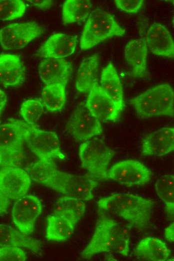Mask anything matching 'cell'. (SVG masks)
<instances>
[{"instance_id":"obj_1","label":"cell","mask_w":174,"mask_h":261,"mask_svg":"<svg viewBox=\"0 0 174 261\" xmlns=\"http://www.w3.org/2000/svg\"><path fill=\"white\" fill-rule=\"evenodd\" d=\"M155 202L152 199L131 193H115L100 199L98 209L116 215L130 227L144 230L149 225Z\"/></svg>"},{"instance_id":"obj_2","label":"cell","mask_w":174,"mask_h":261,"mask_svg":"<svg viewBox=\"0 0 174 261\" xmlns=\"http://www.w3.org/2000/svg\"><path fill=\"white\" fill-rule=\"evenodd\" d=\"M174 94L168 84L151 87L130 100L138 117L146 119L156 116H174Z\"/></svg>"},{"instance_id":"obj_3","label":"cell","mask_w":174,"mask_h":261,"mask_svg":"<svg viewBox=\"0 0 174 261\" xmlns=\"http://www.w3.org/2000/svg\"><path fill=\"white\" fill-rule=\"evenodd\" d=\"M98 217L94 234L89 243L81 253V256L90 259L94 255L114 251L119 240L130 235V231L98 209Z\"/></svg>"},{"instance_id":"obj_4","label":"cell","mask_w":174,"mask_h":261,"mask_svg":"<svg viewBox=\"0 0 174 261\" xmlns=\"http://www.w3.org/2000/svg\"><path fill=\"white\" fill-rule=\"evenodd\" d=\"M125 33V29L112 15L96 8L91 11L84 26L80 37V49H90L110 38L123 36Z\"/></svg>"},{"instance_id":"obj_5","label":"cell","mask_w":174,"mask_h":261,"mask_svg":"<svg viewBox=\"0 0 174 261\" xmlns=\"http://www.w3.org/2000/svg\"><path fill=\"white\" fill-rule=\"evenodd\" d=\"M78 154L82 167L88 171V176L96 181L107 179L108 166L116 154L114 150L101 139L93 138L80 145Z\"/></svg>"},{"instance_id":"obj_6","label":"cell","mask_w":174,"mask_h":261,"mask_svg":"<svg viewBox=\"0 0 174 261\" xmlns=\"http://www.w3.org/2000/svg\"><path fill=\"white\" fill-rule=\"evenodd\" d=\"M44 31L42 25L34 21L12 23L0 29V45L5 50L21 49Z\"/></svg>"},{"instance_id":"obj_7","label":"cell","mask_w":174,"mask_h":261,"mask_svg":"<svg viewBox=\"0 0 174 261\" xmlns=\"http://www.w3.org/2000/svg\"><path fill=\"white\" fill-rule=\"evenodd\" d=\"M66 128L76 140L84 142L102 132L100 121L90 111L85 103L80 104L73 111Z\"/></svg>"},{"instance_id":"obj_8","label":"cell","mask_w":174,"mask_h":261,"mask_svg":"<svg viewBox=\"0 0 174 261\" xmlns=\"http://www.w3.org/2000/svg\"><path fill=\"white\" fill-rule=\"evenodd\" d=\"M25 142L30 150L40 159L64 160L57 134L52 132L39 129L29 125Z\"/></svg>"},{"instance_id":"obj_9","label":"cell","mask_w":174,"mask_h":261,"mask_svg":"<svg viewBox=\"0 0 174 261\" xmlns=\"http://www.w3.org/2000/svg\"><path fill=\"white\" fill-rule=\"evenodd\" d=\"M98 185L88 175L71 174L59 170L53 190L66 196L88 201L94 198L93 190Z\"/></svg>"},{"instance_id":"obj_10","label":"cell","mask_w":174,"mask_h":261,"mask_svg":"<svg viewBox=\"0 0 174 261\" xmlns=\"http://www.w3.org/2000/svg\"><path fill=\"white\" fill-rule=\"evenodd\" d=\"M152 172L142 163L134 160L119 162L108 169L107 179L120 184L131 186H142L151 178Z\"/></svg>"},{"instance_id":"obj_11","label":"cell","mask_w":174,"mask_h":261,"mask_svg":"<svg viewBox=\"0 0 174 261\" xmlns=\"http://www.w3.org/2000/svg\"><path fill=\"white\" fill-rule=\"evenodd\" d=\"M42 208L41 202L34 195H24L16 201L12 209V218L20 232L28 235L34 231L36 220Z\"/></svg>"},{"instance_id":"obj_12","label":"cell","mask_w":174,"mask_h":261,"mask_svg":"<svg viewBox=\"0 0 174 261\" xmlns=\"http://www.w3.org/2000/svg\"><path fill=\"white\" fill-rule=\"evenodd\" d=\"M31 184L29 174L22 168L3 167L0 169V190L9 199L26 195Z\"/></svg>"},{"instance_id":"obj_13","label":"cell","mask_w":174,"mask_h":261,"mask_svg":"<svg viewBox=\"0 0 174 261\" xmlns=\"http://www.w3.org/2000/svg\"><path fill=\"white\" fill-rule=\"evenodd\" d=\"M86 105L100 121H116L121 110L103 90L99 84H96L88 92Z\"/></svg>"},{"instance_id":"obj_14","label":"cell","mask_w":174,"mask_h":261,"mask_svg":"<svg viewBox=\"0 0 174 261\" xmlns=\"http://www.w3.org/2000/svg\"><path fill=\"white\" fill-rule=\"evenodd\" d=\"M77 36L63 33L51 35L36 51L38 56L44 58L64 59L75 51Z\"/></svg>"},{"instance_id":"obj_15","label":"cell","mask_w":174,"mask_h":261,"mask_svg":"<svg viewBox=\"0 0 174 261\" xmlns=\"http://www.w3.org/2000/svg\"><path fill=\"white\" fill-rule=\"evenodd\" d=\"M174 149V128L164 127L150 133L143 141L144 156H162Z\"/></svg>"},{"instance_id":"obj_16","label":"cell","mask_w":174,"mask_h":261,"mask_svg":"<svg viewBox=\"0 0 174 261\" xmlns=\"http://www.w3.org/2000/svg\"><path fill=\"white\" fill-rule=\"evenodd\" d=\"M42 82L46 85L63 83L66 85L72 73V63L64 59L44 58L38 66Z\"/></svg>"},{"instance_id":"obj_17","label":"cell","mask_w":174,"mask_h":261,"mask_svg":"<svg viewBox=\"0 0 174 261\" xmlns=\"http://www.w3.org/2000/svg\"><path fill=\"white\" fill-rule=\"evenodd\" d=\"M146 41L148 48L154 55L173 58V39L166 28L158 23H153L148 30Z\"/></svg>"},{"instance_id":"obj_18","label":"cell","mask_w":174,"mask_h":261,"mask_svg":"<svg viewBox=\"0 0 174 261\" xmlns=\"http://www.w3.org/2000/svg\"><path fill=\"white\" fill-rule=\"evenodd\" d=\"M148 50L145 38L131 40L126 46L124 57L132 67L134 78H146L148 76Z\"/></svg>"},{"instance_id":"obj_19","label":"cell","mask_w":174,"mask_h":261,"mask_svg":"<svg viewBox=\"0 0 174 261\" xmlns=\"http://www.w3.org/2000/svg\"><path fill=\"white\" fill-rule=\"evenodd\" d=\"M25 68L20 57L15 54L0 55V83L6 87L18 86L24 81Z\"/></svg>"},{"instance_id":"obj_20","label":"cell","mask_w":174,"mask_h":261,"mask_svg":"<svg viewBox=\"0 0 174 261\" xmlns=\"http://www.w3.org/2000/svg\"><path fill=\"white\" fill-rule=\"evenodd\" d=\"M28 126L26 122L14 118L0 124V149H22Z\"/></svg>"},{"instance_id":"obj_21","label":"cell","mask_w":174,"mask_h":261,"mask_svg":"<svg viewBox=\"0 0 174 261\" xmlns=\"http://www.w3.org/2000/svg\"><path fill=\"white\" fill-rule=\"evenodd\" d=\"M134 254L138 258L149 261L168 260L171 251L162 240L154 237H147L138 244Z\"/></svg>"},{"instance_id":"obj_22","label":"cell","mask_w":174,"mask_h":261,"mask_svg":"<svg viewBox=\"0 0 174 261\" xmlns=\"http://www.w3.org/2000/svg\"><path fill=\"white\" fill-rule=\"evenodd\" d=\"M99 57L97 54L84 59L78 70L76 77V89L82 93L88 92L98 84Z\"/></svg>"},{"instance_id":"obj_23","label":"cell","mask_w":174,"mask_h":261,"mask_svg":"<svg viewBox=\"0 0 174 261\" xmlns=\"http://www.w3.org/2000/svg\"><path fill=\"white\" fill-rule=\"evenodd\" d=\"M100 86L122 111L124 107L122 85L116 69L112 63L102 70Z\"/></svg>"},{"instance_id":"obj_24","label":"cell","mask_w":174,"mask_h":261,"mask_svg":"<svg viewBox=\"0 0 174 261\" xmlns=\"http://www.w3.org/2000/svg\"><path fill=\"white\" fill-rule=\"evenodd\" d=\"M40 240L29 237L12 227L0 224V246H16L38 252L41 248Z\"/></svg>"},{"instance_id":"obj_25","label":"cell","mask_w":174,"mask_h":261,"mask_svg":"<svg viewBox=\"0 0 174 261\" xmlns=\"http://www.w3.org/2000/svg\"><path fill=\"white\" fill-rule=\"evenodd\" d=\"M30 178L53 189L59 171L52 159H40L28 168Z\"/></svg>"},{"instance_id":"obj_26","label":"cell","mask_w":174,"mask_h":261,"mask_svg":"<svg viewBox=\"0 0 174 261\" xmlns=\"http://www.w3.org/2000/svg\"><path fill=\"white\" fill-rule=\"evenodd\" d=\"M46 237L48 240L64 241L74 233L76 224L62 215L53 214L46 217Z\"/></svg>"},{"instance_id":"obj_27","label":"cell","mask_w":174,"mask_h":261,"mask_svg":"<svg viewBox=\"0 0 174 261\" xmlns=\"http://www.w3.org/2000/svg\"><path fill=\"white\" fill-rule=\"evenodd\" d=\"M92 7L88 0H67L62 6V20L64 25L80 24L88 19Z\"/></svg>"},{"instance_id":"obj_28","label":"cell","mask_w":174,"mask_h":261,"mask_svg":"<svg viewBox=\"0 0 174 261\" xmlns=\"http://www.w3.org/2000/svg\"><path fill=\"white\" fill-rule=\"evenodd\" d=\"M85 210L86 204L84 201L64 196L56 202L54 214L65 216L76 224L84 215Z\"/></svg>"},{"instance_id":"obj_29","label":"cell","mask_w":174,"mask_h":261,"mask_svg":"<svg viewBox=\"0 0 174 261\" xmlns=\"http://www.w3.org/2000/svg\"><path fill=\"white\" fill-rule=\"evenodd\" d=\"M66 85L63 83L46 85L42 92L44 105L50 112L62 109L66 101Z\"/></svg>"},{"instance_id":"obj_30","label":"cell","mask_w":174,"mask_h":261,"mask_svg":"<svg viewBox=\"0 0 174 261\" xmlns=\"http://www.w3.org/2000/svg\"><path fill=\"white\" fill-rule=\"evenodd\" d=\"M155 189L158 196L166 204V211L171 217L174 212V176L166 174L158 179Z\"/></svg>"},{"instance_id":"obj_31","label":"cell","mask_w":174,"mask_h":261,"mask_svg":"<svg viewBox=\"0 0 174 261\" xmlns=\"http://www.w3.org/2000/svg\"><path fill=\"white\" fill-rule=\"evenodd\" d=\"M26 9V5L22 1L0 0V21H12L22 17Z\"/></svg>"},{"instance_id":"obj_32","label":"cell","mask_w":174,"mask_h":261,"mask_svg":"<svg viewBox=\"0 0 174 261\" xmlns=\"http://www.w3.org/2000/svg\"><path fill=\"white\" fill-rule=\"evenodd\" d=\"M43 111L44 105L39 99H28L22 104L20 114L26 123L34 125L38 120Z\"/></svg>"},{"instance_id":"obj_33","label":"cell","mask_w":174,"mask_h":261,"mask_svg":"<svg viewBox=\"0 0 174 261\" xmlns=\"http://www.w3.org/2000/svg\"><path fill=\"white\" fill-rule=\"evenodd\" d=\"M2 158L0 166L22 168L25 162V154L22 149H0Z\"/></svg>"},{"instance_id":"obj_34","label":"cell","mask_w":174,"mask_h":261,"mask_svg":"<svg viewBox=\"0 0 174 261\" xmlns=\"http://www.w3.org/2000/svg\"><path fill=\"white\" fill-rule=\"evenodd\" d=\"M26 253L19 247L4 246L0 248V261H24Z\"/></svg>"},{"instance_id":"obj_35","label":"cell","mask_w":174,"mask_h":261,"mask_svg":"<svg viewBox=\"0 0 174 261\" xmlns=\"http://www.w3.org/2000/svg\"><path fill=\"white\" fill-rule=\"evenodd\" d=\"M142 0H116V7L122 11L128 14H135L142 8Z\"/></svg>"},{"instance_id":"obj_36","label":"cell","mask_w":174,"mask_h":261,"mask_svg":"<svg viewBox=\"0 0 174 261\" xmlns=\"http://www.w3.org/2000/svg\"><path fill=\"white\" fill-rule=\"evenodd\" d=\"M130 235L122 236L116 243L114 251L122 256H128L130 251Z\"/></svg>"},{"instance_id":"obj_37","label":"cell","mask_w":174,"mask_h":261,"mask_svg":"<svg viewBox=\"0 0 174 261\" xmlns=\"http://www.w3.org/2000/svg\"><path fill=\"white\" fill-rule=\"evenodd\" d=\"M30 6L40 10L49 9L52 5L50 0H30L26 1Z\"/></svg>"},{"instance_id":"obj_38","label":"cell","mask_w":174,"mask_h":261,"mask_svg":"<svg viewBox=\"0 0 174 261\" xmlns=\"http://www.w3.org/2000/svg\"><path fill=\"white\" fill-rule=\"evenodd\" d=\"M9 205V198L0 190V215L6 211Z\"/></svg>"},{"instance_id":"obj_39","label":"cell","mask_w":174,"mask_h":261,"mask_svg":"<svg viewBox=\"0 0 174 261\" xmlns=\"http://www.w3.org/2000/svg\"><path fill=\"white\" fill-rule=\"evenodd\" d=\"M164 236L166 239L170 242L174 241V223L172 222L168 226L164 231Z\"/></svg>"},{"instance_id":"obj_40","label":"cell","mask_w":174,"mask_h":261,"mask_svg":"<svg viewBox=\"0 0 174 261\" xmlns=\"http://www.w3.org/2000/svg\"><path fill=\"white\" fill-rule=\"evenodd\" d=\"M7 96L5 92L0 88V117L6 105Z\"/></svg>"},{"instance_id":"obj_41","label":"cell","mask_w":174,"mask_h":261,"mask_svg":"<svg viewBox=\"0 0 174 261\" xmlns=\"http://www.w3.org/2000/svg\"><path fill=\"white\" fill-rule=\"evenodd\" d=\"M1 158H2V154H1L0 151V165L1 164Z\"/></svg>"}]
</instances>
